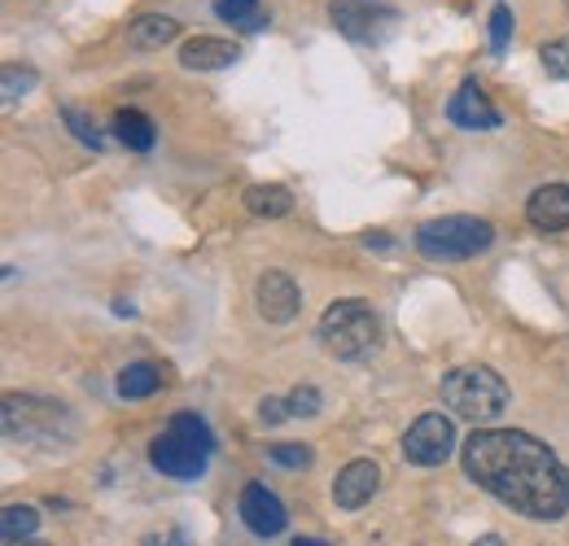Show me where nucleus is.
Segmentation results:
<instances>
[{
    "label": "nucleus",
    "instance_id": "obj_1",
    "mask_svg": "<svg viewBox=\"0 0 569 546\" xmlns=\"http://www.w3.org/2000/svg\"><path fill=\"white\" fill-rule=\"evenodd\" d=\"M460 464L478 489L526 520H561L569 512V468L548 442L521 428H478L460 446Z\"/></svg>",
    "mask_w": 569,
    "mask_h": 546
},
{
    "label": "nucleus",
    "instance_id": "obj_2",
    "mask_svg": "<svg viewBox=\"0 0 569 546\" xmlns=\"http://www.w3.org/2000/svg\"><path fill=\"white\" fill-rule=\"evenodd\" d=\"M214 455L211 424L198 411H176L171 424L149 442V464L171 481H198Z\"/></svg>",
    "mask_w": 569,
    "mask_h": 546
},
{
    "label": "nucleus",
    "instance_id": "obj_3",
    "mask_svg": "<svg viewBox=\"0 0 569 546\" xmlns=\"http://www.w3.org/2000/svg\"><path fill=\"white\" fill-rule=\"evenodd\" d=\"M74 433H79V424H74L71 407L31 398V394H4V437L9 442L62 451L74 442Z\"/></svg>",
    "mask_w": 569,
    "mask_h": 546
},
{
    "label": "nucleus",
    "instance_id": "obj_4",
    "mask_svg": "<svg viewBox=\"0 0 569 546\" xmlns=\"http://www.w3.org/2000/svg\"><path fill=\"white\" fill-rule=\"evenodd\" d=\"M417 250L429 263H469L496 245V223L478 214H442L417 228Z\"/></svg>",
    "mask_w": 569,
    "mask_h": 546
},
{
    "label": "nucleus",
    "instance_id": "obj_5",
    "mask_svg": "<svg viewBox=\"0 0 569 546\" xmlns=\"http://www.w3.org/2000/svg\"><path fill=\"white\" fill-rule=\"evenodd\" d=\"M320 342L333 358L359 363L381 345V320L363 297H338L329 302V311L320 315Z\"/></svg>",
    "mask_w": 569,
    "mask_h": 546
},
{
    "label": "nucleus",
    "instance_id": "obj_6",
    "mask_svg": "<svg viewBox=\"0 0 569 546\" xmlns=\"http://www.w3.org/2000/svg\"><path fill=\"white\" fill-rule=\"evenodd\" d=\"M438 394H442V407L451 411V415L473 419V424H487V419H496L499 411L508 407V385H503V376H499L496 367H482V363H473V367H451V372L442 376Z\"/></svg>",
    "mask_w": 569,
    "mask_h": 546
},
{
    "label": "nucleus",
    "instance_id": "obj_7",
    "mask_svg": "<svg viewBox=\"0 0 569 546\" xmlns=\"http://www.w3.org/2000/svg\"><path fill=\"white\" fill-rule=\"evenodd\" d=\"M329 22L356 44H377L399 22V9L390 0H329Z\"/></svg>",
    "mask_w": 569,
    "mask_h": 546
},
{
    "label": "nucleus",
    "instance_id": "obj_8",
    "mask_svg": "<svg viewBox=\"0 0 569 546\" xmlns=\"http://www.w3.org/2000/svg\"><path fill=\"white\" fill-rule=\"evenodd\" d=\"M456 451V424L442 411H426L408 433H403V459L412 468H438Z\"/></svg>",
    "mask_w": 569,
    "mask_h": 546
},
{
    "label": "nucleus",
    "instance_id": "obj_9",
    "mask_svg": "<svg viewBox=\"0 0 569 546\" xmlns=\"http://www.w3.org/2000/svg\"><path fill=\"white\" fill-rule=\"evenodd\" d=\"M237 512H241V525H246L254 538H277V534H284V525H289L284 503L268 485H259V481H250V485L241 489Z\"/></svg>",
    "mask_w": 569,
    "mask_h": 546
},
{
    "label": "nucleus",
    "instance_id": "obj_10",
    "mask_svg": "<svg viewBox=\"0 0 569 546\" xmlns=\"http://www.w3.org/2000/svg\"><path fill=\"white\" fill-rule=\"evenodd\" d=\"M447 119H451L456 128H465V132H491V128L503 123V114L491 105V97H487L473 79L456 88V97L447 101Z\"/></svg>",
    "mask_w": 569,
    "mask_h": 546
},
{
    "label": "nucleus",
    "instance_id": "obj_11",
    "mask_svg": "<svg viewBox=\"0 0 569 546\" xmlns=\"http://www.w3.org/2000/svg\"><path fill=\"white\" fill-rule=\"evenodd\" d=\"M254 306H259V315H263L268 324H289V320L298 315V306H302V293H298L293 275H284V272L259 275V284H254Z\"/></svg>",
    "mask_w": 569,
    "mask_h": 546
},
{
    "label": "nucleus",
    "instance_id": "obj_12",
    "mask_svg": "<svg viewBox=\"0 0 569 546\" xmlns=\"http://www.w3.org/2000/svg\"><path fill=\"white\" fill-rule=\"evenodd\" d=\"M381 489V468L372 459H351L338 481H333V503L342 512H359L363 503H372V494Z\"/></svg>",
    "mask_w": 569,
    "mask_h": 546
},
{
    "label": "nucleus",
    "instance_id": "obj_13",
    "mask_svg": "<svg viewBox=\"0 0 569 546\" xmlns=\"http://www.w3.org/2000/svg\"><path fill=\"white\" fill-rule=\"evenodd\" d=\"M526 219L539 232H566L569 228V184H543L530 193Z\"/></svg>",
    "mask_w": 569,
    "mask_h": 546
},
{
    "label": "nucleus",
    "instance_id": "obj_14",
    "mask_svg": "<svg viewBox=\"0 0 569 546\" xmlns=\"http://www.w3.org/2000/svg\"><path fill=\"white\" fill-rule=\"evenodd\" d=\"M241 58V49L232 40H219V36H198L180 49V67L184 70H223Z\"/></svg>",
    "mask_w": 569,
    "mask_h": 546
},
{
    "label": "nucleus",
    "instance_id": "obj_15",
    "mask_svg": "<svg viewBox=\"0 0 569 546\" xmlns=\"http://www.w3.org/2000/svg\"><path fill=\"white\" fill-rule=\"evenodd\" d=\"M176 36H180V22L167 18V13H141V18H132V27H128V44L141 49V53H153V49L171 44Z\"/></svg>",
    "mask_w": 569,
    "mask_h": 546
},
{
    "label": "nucleus",
    "instance_id": "obj_16",
    "mask_svg": "<svg viewBox=\"0 0 569 546\" xmlns=\"http://www.w3.org/2000/svg\"><path fill=\"white\" fill-rule=\"evenodd\" d=\"M162 381H167V372H162L158 363H128V367L119 372V398L141 403V398L162 390Z\"/></svg>",
    "mask_w": 569,
    "mask_h": 546
},
{
    "label": "nucleus",
    "instance_id": "obj_17",
    "mask_svg": "<svg viewBox=\"0 0 569 546\" xmlns=\"http://www.w3.org/2000/svg\"><path fill=\"white\" fill-rule=\"evenodd\" d=\"M241 202L254 219H284L293 210V193L284 184H250Z\"/></svg>",
    "mask_w": 569,
    "mask_h": 546
},
{
    "label": "nucleus",
    "instance_id": "obj_18",
    "mask_svg": "<svg viewBox=\"0 0 569 546\" xmlns=\"http://www.w3.org/2000/svg\"><path fill=\"white\" fill-rule=\"evenodd\" d=\"M40 529V512L27 507V503H9L4 516H0V538L4 546H18V543H31V534Z\"/></svg>",
    "mask_w": 569,
    "mask_h": 546
},
{
    "label": "nucleus",
    "instance_id": "obj_19",
    "mask_svg": "<svg viewBox=\"0 0 569 546\" xmlns=\"http://www.w3.org/2000/svg\"><path fill=\"white\" fill-rule=\"evenodd\" d=\"M114 136L123 140L128 149H137V153H149L153 149V123H149V114L141 110H119L114 114Z\"/></svg>",
    "mask_w": 569,
    "mask_h": 546
},
{
    "label": "nucleus",
    "instance_id": "obj_20",
    "mask_svg": "<svg viewBox=\"0 0 569 546\" xmlns=\"http://www.w3.org/2000/svg\"><path fill=\"white\" fill-rule=\"evenodd\" d=\"M214 13L223 22H232V27H241V31H263L272 22L259 0H214Z\"/></svg>",
    "mask_w": 569,
    "mask_h": 546
},
{
    "label": "nucleus",
    "instance_id": "obj_21",
    "mask_svg": "<svg viewBox=\"0 0 569 546\" xmlns=\"http://www.w3.org/2000/svg\"><path fill=\"white\" fill-rule=\"evenodd\" d=\"M284 407H289L293 419H311V415H320L325 398H320V390H316V385H298V390H289Z\"/></svg>",
    "mask_w": 569,
    "mask_h": 546
},
{
    "label": "nucleus",
    "instance_id": "obj_22",
    "mask_svg": "<svg viewBox=\"0 0 569 546\" xmlns=\"http://www.w3.org/2000/svg\"><path fill=\"white\" fill-rule=\"evenodd\" d=\"M62 119H67V128L74 132V140H79V144H88V149H101V144H106V140H101V132L92 128V119H88L79 105H62Z\"/></svg>",
    "mask_w": 569,
    "mask_h": 546
},
{
    "label": "nucleus",
    "instance_id": "obj_23",
    "mask_svg": "<svg viewBox=\"0 0 569 546\" xmlns=\"http://www.w3.org/2000/svg\"><path fill=\"white\" fill-rule=\"evenodd\" d=\"M539 62H543V70H548L552 79H566L569 83V36L566 40H548V44L539 49Z\"/></svg>",
    "mask_w": 569,
    "mask_h": 546
},
{
    "label": "nucleus",
    "instance_id": "obj_24",
    "mask_svg": "<svg viewBox=\"0 0 569 546\" xmlns=\"http://www.w3.org/2000/svg\"><path fill=\"white\" fill-rule=\"evenodd\" d=\"M268 459L281 464V468H311L316 451L311 446H298V442H281V446H268Z\"/></svg>",
    "mask_w": 569,
    "mask_h": 546
},
{
    "label": "nucleus",
    "instance_id": "obj_25",
    "mask_svg": "<svg viewBox=\"0 0 569 546\" xmlns=\"http://www.w3.org/2000/svg\"><path fill=\"white\" fill-rule=\"evenodd\" d=\"M40 83V74L36 70H27V67H4V101L13 105L22 92H31Z\"/></svg>",
    "mask_w": 569,
    "mask_h": 546
},
{
    "label": "nucleus",
    "instance_id": "obj_26",
    "mask_svg": "<svg viewBox=\"0 0 569 546\" xmlns=\"http://www.w3.org/2000/svg\"><path fill=\"white\" fill-rule=\"evenodd\" d=\"M508 40H512V9L496 4L491 9V53H508Z\"/></svg>",
    "mask_w": 569,
    "mask_h": 546
},
{
    "label": "nucleus",
    "instance_id": "obj_27",
    "mask_svg": "<svg viewBox=\"0 0 569 546\" xmlns=\"http://www.w3.org/2000/svg\"><path fill=\"white\" fill-rule=\"evenodd\" d=\"M259 419H263V424H281V419H289L284 398H263V403H259Z\"/></svg>",
    "mask_w": 569,
    "mask_h": 546
},
{
    "label": "nucleus",
    "instance_id": "obj_28",
    "mask_svg": "<svg viewBox=\"0 0 569 546\" xmlns=\"http://www.w3.org/2000/svg\"><path fill=\"white\" fill-rule=\"evenodd\" d=\"M363 241H368V250H372V245H377V250H390V241H386V232H368Z\"/></svg>",
    "mask_w": 569,
    "mask_h": 546
},
{
    "label": "nucleus",
    "instance_id": "obj_29",
    "mask_svg": "<svg viewBox=\"0 0 569 546\" xmlns=\"http://www.w3.org/2000/svg\"><path fill=\"white\" fill-rule=\"evenodd\" d=\"M473 546H503V538H499V534H482Z\"/></svg>",
    "mask_w": 569,
    "mask_h": 546
},
{
    "label": "nucleus",
    "instance_id": "obj_30",
    "mask_svg": "<svg viewBox=\"0 0 569 546\" xmlns=\"http://www.w3.org/2000/svg\"><path fill=\"white\" fill-rule=\"evenodd\" d=\"M167 546H189V543H184V534H180V529H171V534H167Z\"/></svg>",
    "mask_w": 569,
    "mask_h": 546
},
{
    "label": "nucleus",
    "instance_id": "obj_31",
    "mask_svg": "<svg viewBox=\"0 0 569 546\" xmlns=\"http://www.w3.org/2000/svg\"><path fill=\"white\" fill-rule=\"evenodd\" d=\"M293 546H329V543H320V538H298Z\"/></svg>",
    "mask_w": 569,
    "mask_h": 546
},
{
    "label": "nucleus",
    "instance_id": "obj_32",
    "mask_svg": "<svg viewBox=\"0 0 569 546\" xmlns=\"http://www.w3.org/2000/svg\"><path fill=\"white\" fill-rule=\"evenodd\" d=\"M18 546H49V543H18Z\"/></svg>",
    "mask_w": 569,
    "mask_h": 546
},
{
    "label": "nucleus",
    "instance_id": "obj_33",
    "mask_svg": "<svg viewBox=\"0 0 569 546\" xmlns=\"http://www.w3.org/2000/svg\"><path fill=\"white\" fill-rule=\"evenodd\" d=\"M566 4H569V0H566Z\"/></svg>",
    "mask_w": 569,
    "mask_h": 546
}]
</instances>
